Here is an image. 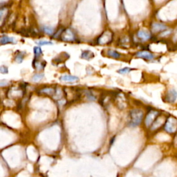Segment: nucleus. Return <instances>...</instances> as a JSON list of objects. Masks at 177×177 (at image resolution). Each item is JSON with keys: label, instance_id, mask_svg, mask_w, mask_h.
I'll return each mask as SVG.
<instances>
[{"label": "nucleus", "instance_id": "423d86ee", "mask_svg": "<svg viewBox=\"0 0 177 177\" xmlns=\"http://www.w3.org/2000/svg\"><path fill=\"white\" fill-rule=\"evenodd\" d=\"M177 98V92L175 89H170L167 91L165 100L169 103H174Z\"/></svg>", "mask_w": 177, "mask_h": 177}, {"label": "nucleus", "instance_id": "6e6552de", "mask_svg": "<svg viewBox=\"0 0 177 177\" xmlns=\"http://www.w3.org/2000/svg\"><path fill=\"white\" fill-rule=\"evenodd\" d=\"M151 29L152 33H157L159 32H163V30L167 29V26L165 24L159 22H154L151 24Z\"/></svg>", "mask_w": 177, "mask_h": 177}, {"label": "nucleus", "instance_id": "f257e3e1", "mask_svg": "<svg viewBox=\"0 0 177 177\" xmlns=\"http://www.w3.org/2000/svg\"><path fill=\"white\" fill-rule=\"evenodd\" d=\"M130 120L129 122V125L130 127H136L141 123L142 118H143V112L141 110L132 109L129 113Z\"/></svg>", "mask_w": 177, "mask_h": 177}, {"label": "nucleus", "instance_id": "dca6fc26", "mask_svg": "<svg viewBox=\"0 0 177 177\" xmlns=\"http://www.w3.org/2000/svg\"><path fill=\"white\" fill-rule=\"evenodd\" d=\"M40 92L44 93V94H48V95H54L55 93V89H52V88H45L44 89L40 90Z\"/></svg>", "mask_w": 177, "mask_h": 177}, {"label": "nucleus", "instance_id": "9b49d317", "mask_svg": "<svg viewBox=\"0 0 177 177\" xmlns=\"http://www.w3.org/2000/svg\"><path fill=\"white\" fill-rule=\"evenodd\" d=\"M10 43H12V44L15 43L14 38H10V37L6 36V35L0 37V45L10 44Z\"/></svg>", "mask_w": 177, "mask_h": 177}, {"label": "nucleus", "instance_id": "6ab92c4d", "mask_svg": "<svg viewBox=\"0 0 177 177\" xmlns=\"http://www.w3.org/2000/svg\"><path fill=\"white\" fill-rule=\"evenodd\" d=\"M42 30L44 31L45 33L48 34V35H51L54 33V30H53L51 28L49 27H46V26H44L42 27Z\"/></svg>", "mask_w": 177, "mask_h": 177}, {"label": "nucleus", "instance_id": "7ed1b4c3", "mask_svg": "<svg viewBox=\"0 0 177 177\" xmlns=\"http://www.w3.org/2000/svg\"><path fill=\"white\" fill-rule=\"evenodd\" d=\"M158 116V111L151 110L148 114L146 116L145 119V125L147 127H149L152 125V123L154 122L156 118Z\"/></svg>", "mask_w": 177, "mask_h": 177}, {"label": "nucleus", "instance_id": "4be33fe9", "mask_svg": "<svg viewBox=\"0 0 177 177\" xmlns=\"http://www.w3.org/2000/svg\"><path fill=\"white\" fill-rule=\"evenodd\" d=\"M38 44L40 45V46H44V45H52L54 44H53L52 42H49V41H40L37 42Z\"/></svg>", "mask_w": 177, "mask_h": 177}, {"label": "nucleus", "instance_id": "1a4fd4ad", "mask_svg": "<svg viewBox=\"0 0 177 177\" xmlns=\"http://www.w3.org/2000/svg\"><path fill=\"white\" fill-rule=\"evenodd\" d=\"M138 38L142 42H146L151 38V33L145 30H139L137 32Z\"/></svg>", "mask_w": 177, "mask_h": 177}, {"label": "nucleus", "instance_id": "f8f14e48", "mask_svg": "<svg viewBox=\"0 0 177 177\" xmlns=\"http://www.w3.org/2000/svg\"><path fill=\"white\" fill-rule=\"evenodd\" d=\"M94 57V53L91 52V51H83L82 53V55H81V58L85 59V60H91Z\"/></svg>", "mask_w": 177, "mask_h": 177}, {"label": "nucleus", "instance_id": "b1692460", "mask_svg": "<svg viewBox=\"0 0 177 177\" xmlns=\"http://www.w3.org/2000/svg\"><path fill=\"white\" fill-rule=\"evenodd\" d=\"M8 83V82L7 81H5V80H1V81H0V86L7 85Z\"/></svg>", "mask_w": 177, "mask_h": 177}, {"label": "nucleus", "instance_id": "0eeeda50", "mask_svg": "<svg viewBox=\"0 0 177 177\" xmlns=\"http://www.w3.org/2000/svg\"><path fill=\"white\" fill-rule=\"evenodd\" d=\"M136 58H142L145 60H151L154 58V54H152L151 52L148 51H141L136 53L135 54Z\"/></svg>", "mask_w": 177, "mask_h": 177}, {"label": "nucleus", "instance_id": "5701e85b", "mask_svg": "<svg viewBox=\"0 0 177 177\" xmlns=\"http://www.w3.org/2000/svg\"><path fill=\"white\" fill-rule=\"evenodd\" d=\"M8 73V69L7 67L2 66L1 67H0V73L7 74Z\"/></svg>", "mask_w": 177, "mask_h": 177}, {"label": "nucleus", "instance_id": "a211bd4d", "mask_svg": "<svg viewBox=\"0 0 177 177\" xmlns=\"http://www.w3.org/2000/svg\"><path fill=\"white\" fill-rule=\"evenodd\" d=\"M6 13H7V8H4L0 9V21H1L3 19L6 20V18L7 17V15Z\"/></svg>", "mask_w": 177, "mask_h": 177}, {"label": "nucleus", "instance_id": "2eb2a0df", "mask_svg": "<svg viewBox=\"0 0 177 177\" xmlns=\"http://www.w3.org/2000/svg\"><path fill=\"white\" fill-rule=\"evenodd\" d=\"M44 76V73H36L32 77V80L33 82H39L41 80Z\"/></svg>", "mask_w": 177, "mask_h": 177}, {"label": "nucleus", "instance_id": "20e7f679", "mask_svg": "<svg viewBox=\"0 0 177 177\" xmlns=\"http://www.w3.org/2000/svg\"><path fill=\"white\" fill-rule=\"evenodd\" d=\"M112 40V33L109 31H105L99 37L98 39V43L100 44H107L110 43Z\"/></svg>", "mask_w": 177, "mask_h": 177}, {"label": "nucleus", "instance_id": "412c9836", "mask_svg": "<svg viewBox=\"0 0 177 177\" xmlns=\"http://www.w3.org/2000/svg\"><path fill=\"white\" fill-rule=\"evenodd\" d=\"M132 69H130V68L125 67V68H123V69H121L118 71V73H120V74H126V73H128L129 72H130V71Z\"/></svg>", "mask_w": 177, "mask_h": 177}, {"label": "nucleus", "instance_id": "f03ea898", "mask_svg": "<svg viewBox=\"0 0 177 177\" xmlns=\"http://www.w3.org/2000/svg\"><path fill=\"white\" fill-rule=\"evenodd\" d=\"M164 129L169 133H174L177 131V120L173 117H169L165 121Z\"/></svg>", "mask_w": 177, "mask_h": 177}, {"label": "nucleus", "instance_id": "9d476101", "mask_svg": "<svg viewBox=\"0 0 177 177\" xmlns=\"http://www.w3.org/2000/svg\"><path fill=\"white\" fill-rule=\"evenodd\" d=\"M79 80V78L76 76H70V75H64V76H62L60 77V81H63V82H76L77 80Z\"/></svg>", "mask_w": 177, "mask_h": 177}, {"label": "nucleus", "instance_id": "ddd939ff", "mask_svg": "<svg viewBox=\"0 0 177 177\" xmlns=\"http://www.w3.org/2000/svg\"><path fill=\"white\" fill-rule=\"evenodd\" d=\"M107 55L109 56L114 58V59H119L120 58L121 55L119 54V52L114 50H109L107 51Z\"/></svg>", "mask_w": 177, "mask_h": 177}, {"label": "nucleus", "instance_id": "f3484780", "mask_svg": "<svg viewBox=\"0 0 177 177\" xmlns=\"http://www.w3.org/2000/svg\"><path fill=\"white\" fill-rule=\"evenodd\" d=\"M24 53L22 52H19V54H17L15 55V60L17 62V63H22V61L24 60Z\"/></svg>", "mask_w": 177, "mask_h": 177}, {"label": "nucleus", "instance_id": "39448f33", "mask_svg": "<svg viewBox=\"0 0 177 177\" xmlns=\"http://www.w3.org/2000/svg\"><path fill=\"white\" fill-rule=\"evenodd\" d=\"M60 37H61L62 40L65 42H71L75 40V35H74V33L72 32V30L69 29L63 30V33H62Z\"/></svg>", "mask_w": 177, "mask_h": 177}, {"label": "nucleus", "instance_id": "4468645a", "mask_svg": "<svg viewBox=\"0 0 177 177\" xmlns=\"http://www.w3.org/2000/svg\"><path fill=\"white\" fill-rule=\"evenodd\" d=\"M46 65V63L45 62H38V61H36L35 64H34V66H35V68L36 69L38 70H42L44 68Z\"/></svg>", "mask_w": 177, "mask_h": 177}, {"label": "nucleus", "instance_id": "aec40b11", "mask_svg": "<svg viewBox=\"0 0 177 177\" xmlns=\"http://www.w3.org/2000/svg\"><path fill=\"white\" fill-rule=\"evenodd\" d=\"M42 50L39 46H35L34 47V54H35L36 57H39L42 54Z\"/></svg>", "mask_w": 177, "mask_h": 177}]
</instances>
